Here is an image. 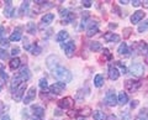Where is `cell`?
<instances>
[{"instance_id":"obj_1","label":"cell","mask_w":148,"mask_h":120,"mask_svg":"<svg viewBox=\"0 0 148 120\" xmlns=\"http://www.w3.org/2000/svg\"><path fill=\"white\" fill-rule=\"evenodd\" d=\"M53 76L57 78L59 82H63V83H68L73 79V76L71 71H68L67 68H64L62 66H58L56 70L53 71Z\"/></svg>"},{"instance_id":"obj_2","label":"cell","mask_w":148,"mask_h":120,"mask_svg":"<svg viewBox=\"0 0 148 120\" xmlns=\"http://www.w3.org/2000/svg\"><path fill=\"white\" fill-rule=\"evenodd\" d=\"M62 48L66 52V56L68 58H72L74 56V52H75V43H74V41H67V42L62 43Z\"/></svg>"},{"instance_id":"obj_3","label":"cell","mask_w":148,"mask_h":120,"mask_svg":"<svg viewBox=\"0 0 148 120\" xmlns=\"http://www.w3.org/2000/svg\"><path fill=\"white\" fill-rule=\"evenodd\" d=\"M105 103H106V105H109V107H115V105L119 104L117 97L114 90H111V89L108 90V93L105 95Z\"/></svg>"},{"instance_id":"obj_4","label":"cell","mask_w":148,"mask_h":120,"mask_svg":"<svg viewBox=\"0 0 148 120\" xmlns=\"http://www.w3.org/2000/svg\"><path fill=\"white\" fill-rule=\"evenodd\" d=\"M141 87V82L140 81H133V79H127L125 82V89L127 92H131V93H135V92Z\"/></svg>"},{"instance_id":"obj_5","label":"cell","mask_w":148,"mask_h":120,"mask_svg":"<svg viewBox=\"0 0 148 120\" xmlns=\"http://www.w3.org/2000/svg\"><path fill=\"white\" fill-rule=\"evenodd\" d=\"M64 89H66V83H63V82H56L49 87V92L54 95L61 94L62 92H64Z\"/></svg>"},{"instance_id":"obj_6","label":"cell","mask_w":148,"mask_h":120,"mask_svg":"<svg viewBox=\"0 0 148 120\" xmlns=\"http://www.w3.org/2000/svg\"><path fill=\"white\" fill-rule=\"evenodd\" d=\"M130 72L132 73V76L141 77V76H143V73H145V67H143V64H141V63H133L132 66L130 67Z\"/></svg>"},{"instance_id":"obj_7","label":"cell","mask_w":148,"mask_h":120,"mask_svg":"<svg viewBox=\"0 0 148 120\" xmlns=\"http://www.w3.org/2000/svg\"><path fill=\"white\" fill-rule=\"evenodd\" d=\"M46 63H47V67L49 68L51 71H54L56 68L58 67L59 59H58L57 56H54V54H51V56H48L47 59H46Z\"/></svg>"},{"instance_id":"obj_8","label":"cell","mask_w":148,"mask_h":120,"mask_svg":"<svg viewBox=\"0 0 148 120\" xmlns=\"http://www.w3.org/2000/svg\"><path fill=\"white\" fill-rule=\"evenodd\" d=\"M22 83H26V82L22 81L20 76H18V74L14 76L12 81H11V84H10V89H11V92H12V94L15 93V92L18 89V87H20V86L22 84Z\"/></svg>"},{"instance_id":"obj_9","label":"cell","mask_w":148,"mask_h":120,"mask_svg":"<svg viewBox=\"0 0 148 120\" xmlns=\"http://www.w3.org/2000/svg\"><path fill=\"white\" fill-rule=\"evenodd\" d=\"M25 90H26V83H22V84L18 87V89L12 94V98L15 101H21L22 100V97L25 94Z\"/></svg>"},{"instance_id":"obj_10","label":"cell","mask_w":148,"mask_h":120,"mask_svg":"<svg viewBox=\"0 0 148 120\" xmlns=\"http://www.w3.org/2000/svg\"><path fill=\"white\" fill-rule=\"evenodd\" d=\"M73 99L71 97H66V98H63L58 101V107L62 108V109H71L73 107Z\"/></svg>"},{"instance_id":"obj_11","label":"cell","mask_w":148,"mask_h":120,"mask_svg":"<svg viewBox=\"0 0 148 120\" xmlns=\"http://www.w3.org/2000/svg\"><path fill=\"white\" fill-rule=\"evenodd\" d=\"M54 20V14L52 12H48V14H45V16L41 19V24H40V29H43L45 26L49 25L51 22Z\"/></svg>"},{"instance_id":"obj_12","label":"cell","mask_w":148,"mask_h":120,"mask_svg":"<svg viewBox=\"0 0 148 120\" xmlns=\"http://www.w3.org/2000/svg\"><path fill=\"white\" fill-rule=\"evenodd\" d=\"M35 97H36V88L35 87H31V88L27 90V93L24 98V104H30L31 101L35 100Z\"/></svg>"},{"instance_id":"obj_13","label":"cell","mask_w":148,"mask_h":120,"mask_svg":"<svg viewBox=\"0 0 148 120\" xmlns=\"http://www.w3.org/2000/svg\"><path fill=\"white\" fill-rule=\"evenodd\" d=\"M135 50L137 51L140 54H147L148 52V46L145 41H138V42L135 45Z\"/></svg>"},{"instance_id":"obj_14","label":"cell","mask_w":148,"mask_h":120,"mask_svg":"<svg viewBox=\"0 0 148 120\" xmlns=\"http://www.w3.org/2000/svg\"><path fill=\"white\" fill-rule=\"evenodd\" d=\"M98 32H99L98 22H96V21L90 22L89 26H88V30H86V35L89 36V37H91V36H94L95 34H98Z\"/></svg>"},{"instance_id":"obj_15","label":"cell","mask_w":148,"mask_h":120,"mask_svg":"<svg viewBox=\"0 0 148 120\" xmlns=\"http://www.w3.org/2000/svg\"><path fill=\"white\" fill-rule=\"evenodd\" d=\"M15 12V9H14L12 6V1H10V0H8V1H5V9H4V15H5L6 17H11L14 16V14Z\"/></svg>"},{"instance_id":"obj_16","label":"cell","mask_w":148,"mask_h":120,"mask_svg":"<svg viewBox=\"0 0 148 120\" xmlns=\"http://www.w3.org/2000/svg\"><path fill=\"white\" fill-rule=\"evenodd\" d=\"M104 40L106 42H119L120 36L117 34H114V32H106L104 35Z\"/></svg>"},{"instance_id":"obj_17","label":"cell","mask_w":148,"mask_h":120,"mask_svg":"<svg viewBox=\"0 0 148 120\" xmlns=\"http://www.w3.org/2000/svg\"><path fill=\"white\" fill-rule=\"evenodd\" d=\"M119 77H120V71L115 66H110L109 67V78L111 81H117Z\"/></svg>"},{"instance_id":"obj_18","label":"cell","mask_w":148,"mask_h":120,"mask_svg":"<svg viewBox=\"0 0 148 120\" xmlns=\"http://www.w3.org/2000/svg\"><path fill=\"white\" fill-rule=\"evenodd\" d=\"M143 17H145V11L138 10L136 12H133V15L131 16V22L132 24H137V22H140Z\"/></svg>"},{"instance_id":"obj_19","label":"cell","mask_w":148,"mask_h":120,"mask_svg":"<svg viewBox=\"0 0 148 120\" xmlns=\"http://www.w3.org/2000/svg\"><path fill=\"white\" fill-rule=\"evenodd\" d=\"M18 76L21 77V79L24 81V82H26V81H29L30 79V77H31V73H30V70L27 67H22L21 70H20V72L17 73Z\"/></svg>"},{"instance_id":"obj_20","label":"cell","mask_w":148,"mask_h":120,"mask_svg":"<svg viewBox=\"0 0 148 120\" xmlns=\"http://www.w3.org/2000/svg\"><path fill=\"white\" fill-rule=\"evenodd\" d=\"M32 113H34L35 117L42 119L45 115V109L41 107V105H34V107H32Z\"/></svg>"},{"instance_id":"obj_21","label":"cell","mask_w":148,"mask_h":120,"mask_svg":"<svg viewBox=\"0 0 148 120\" xmlns=\"http://www.w3.org/2000/svg\"><path fill=\"white\" fill-rule=\"evenodd\" d=\"M68 37H69V34L67 31H59L57 35H56V41L57 42H61V43H63L66 40H68Z\"/></svg>"},{"instance_id":"obj_22","label":"cell","mask_w":148,"mask_h":120,"mask_svg":"<svg viewBox=\"0 0 148 120\" xmlns=\"http://www.w3.org/2000/svg\"><path fill=\"white\" fill-rule=\"evenodd\" d=\"M117 52H119V54H121V56H130V50H128V47H127V45L125 43V42H122L121 45L119 46V48H117Z\"/></svg>"},{"instance_id":"obj_23","label":"cell","mask_w":148,"mask_h":120,"mask_svg":"<svg viewBox=\"0 0 148 120\" xmlns=\"http://www.w3.org/2000/svg\"><path fill=\"white\" fill-rule=\"evenodd\" d=\"M119 104L120 105H125V104H127L128 103V95L125 93V92H120V94H119Z\"/></svg>"},{"instance_id":"obj_24","label":"cell","mask_w":148,"mask_h":120,"mask_svg":"<svg viewBox=\"0 0 148 120\" xmlns=\"http://www.w3.org/2000/svg\"><path fill=\"white\" fill-rule=\"evenodd\" d=\"M104 76H101V74H96L94 77V86L95 87H98V88H100V87H103L104 86Z\"/></svg>"},{"instance_id":"obj_25","label":"cell","mask_w":148,"mask_h":120,"mask_svg":"<svg viewBox=\"0 0 148 120\" xmlns=\"http://www.w3.org/2000/svg\"><path fill=\"white\" fill-rule=\"evenodd\" d=\"M89 47H90V50L92 51V52H98V51L103 50V46H101V43L98 42V41H92V42H90Z\"/></svg>"},{"instance_id":"obj_26","label":"cell","mask_w":148,"mask_h":120,"mask_svg":"<svg viewBox=\"0 0 148 120\" xmlns=\"http://www.w3.org/2000/svg\"><path fill=\"white\" fill-rule=\"evenodd\" d=\"M20 64H21V61H20V58H17V57H14L11 61H10V68L12 71H15L16 68L20 67Z\"/></svg>"},{"instance_id":"obj_27","label":"cell","mask_w":148,"mask_h":120,"mask_svg":"<svg viewBox=\"0 0 148 120\" xmlns=\"http://www.w3.org/2000/svg\"><path fill=\"white\" fill-rule=\"evenodd\" d=\"M21 39H22V35H21V32L18 31V30H16V31H14L12 34L10 35V39H9V40H10V41H12V42H14V41H20Z\"/></svg>"},{"instance_id":"obj_28","label":"cell","mask_w":148,"mask_h":120,"mask_svg":"<svg viewBox=\"0 0 148 120\" xmlns=\"http://www.w3.org/2000/svg\"><path fill=\"white\" fill-rule=\"evenodd\" d=\"M29 8H30V1H24L20 6V14L21 15H25V14L29 11Z\"/></svg>"},{"instance_id":"obj_29","label":"cell","mask_w":148,"mask_h":120,"mask_svg":"<svg viewBox=\"0 0 148 120\" xmlns=\"http://www.w3.org/2000/svg\"><path fill=\"white\" fill-rule=\"evenodd\" d=\"M0 77H1V79L3 81H8L9 79V76H8V73H6V71H5V68H4V66L1 63H0Z\"/></svg>"},{"instance_id":"obj_30","label":"cell","mask_w":148,"mask_h":120,"mask_svg":"<svg viewBox=\"0 0 148 120\" xmlns=\"http://www.w3.org/2000/svg\"><path fill=\"white\" fill-rule=\"evenodd\" d=\"M94 120H106V117L103 112L96 110V112H94Z\"/></svg>"},{"instance_id":"obj_31","label":"cell","mask_w":148,"mask_h":120,"mask_svg":"<svg viewBox=\"0 0 148 120\" xmlns=\"http://www.w3.org/2000/svg\"><path fill=\"white\" fill-rule=\"evenodd\" d=\"M147 30H148V19L145 20L140 26H138V32H145Z\"/></svg>"},{"instance_id":"obj_32","label":"cell","mask_w":148,"mask_h":120,"mask_svg":"<svg viewBox=\"0 0 148 120\" xmlns=\"http://www.w3.org/2000/svg\"><path fill=\"white\" fill-rule=\"evenodd\" d=\"M26 29H27V31H29L31 35H35L36 34V26H35L34 22H29L27 26H26Z\"/></svg>"},{"instance_id":"obj_33","label":"cell","mask_w":148,"mask_h":120,"mask_svg":"<svg viewBox=\"0 0 148 120\" xmlns=\"http://www.w3.org/2000/svg\"><path fill=\"white\" fill-rule=\"evenodd\" d=\"M30 51H31V53H32V54H36V56H37V54H40L41 52H42V48H41L40 46L35 45V46H32Z\"/></svg>"},{"instance_id":"obj_34","label":"cell","mask_w":148,"mask_h":120,"mask_svg":"<svg viewBox=\"0 0 148 120\" xmlns=\"http://www.w3.org/2000/svg\"><path fill=\"white\" fill-rule=\"evenodd\" d=\"M40 87H41V89L45 90V92L48 88V83H47V79H46V78H41L40 79Z\"/></svg>"},{"instance_id":"obj_35","label":"cell","mask_w":148,"mask_h":120,"mask_svg":"<svg viewBox=\"0 0 148 120\" xmlns=\"http://www.w3.org/2000/svg\"><path fill=\"white\" fill-rule=\"evenodd\" d=\"M80 114H82V117H89V115L91 114V109L89 108V107H85V108H83L82 109V112H80Z\"/></svg>"},{"instance_id":"obj_36","label":"cell","mask_w":148,"mask_h":120,"mask_svg":"<svg viewBox=\"0 0 148 120\" xmlns=\"http://www.w3.org/2000/svg\"><path fill=\"white\" fill-rule=\"evenodd\" d=\"M132 34V29L131 27H126V29L123 30V39H128L130 36Z\"/></svg>"},{"instance_id":"obj_37","label":"cell","mask_w":148,"mask_h":120,"mask_svg":"<svg viewBox=\"0 0 148 120\" xmlns=\"http://www.w3.org/2000/svg\"><path fill=\"white\" fill-rule=\"evenodd\" d=\"M135 120H148L147 115H146V113H145V109H142V110H141L140 115H138V117H137Z\"/></svg>"},{"instance_id":"obj_38","label":"cell","mask_w":148,"mask_h":120,"mask_svg":"<svg viewBox=\"0 0 148 120\" xmlns=\"http://www.w3.org/2000/svg\"><path fill=\"white\" fill-rule=\"evenodd\" d=\"M117 67L120 68V70H121V73H123V74H125V73H127V68L125 67L121 62H117Z\"/></svg>"},{"instance_id":"obj_39","label":"cell","mask_w":148,"mask_h":120,"mask_svg":"<svg viewBox=\"0 0 148 120\" xmlns=\"http://www.w3.org/2000/svg\"><path fill=\"white\" fill-rule=\"evenodd\" d=\"M6 58H8V53L3 48H0V59H6Z\"/></svg>"},{"instance_id":"obj_40","label":"cell","mask_w":148,"mask_h":120,"mask_svg":"<svg viewBox=\"0 0 148 120\" xmlns=\"http://www.w3.org/2000/svg\"><path fill=\"white\" fill-rule=\"evenodd\" d=\"M18 53H20V48H18V47H14V48L11 50V54H12L14 57H15V56H17Z\"/></svg>"},{"instance_id":"obj_41","label":"cell","mask_w":148,"mask_h":120,"mask_svg":"<svg viewBox=\"0 0 148 120\" xmlns=\"http://www.w3.org/2000/svg\"><path fill=\"white\" fill-rule=\"evenodd\" d=\"M82 4H83V6H85V8H90L91 6V1H90V0H83Z\"/></svg>"},{"instance_id":"obj_42","label":"cell","mask_w":148,"mask_h":120,"mask_svg":"<svg viewBox=\"0 0 148 120\" xmlns=\"http://www.w3.org/2000/svg\"><path fill=\"white\" fill-rule=\"evenodd\" d=\"M104 54L106 56V58H108V59H111V57H112V56H111V53H110V51L108 48H104Z\"/></svg>"},{"instance_id":"obj_43","label":"cell","mask_w":148,"mask_h":120,"mask_svg":"<svg viewBox=\"0 0 148 120\" xmlns=\"http://www.w3.org/2000/svg\"><path fill=\"white\" fill-rule=\"evenodd\" d=\"M121 115H122V119H123V120H128V119H130V115H128V112H125V113L122 112V113H121Z\"/></svg>"},{"instance_id":"obj_44","label":"cell","mask_w":148,"mask_h":120,"mask_svg":"<svg viewBox=\"0 0 148 120\" xmlns=\"http://www.w3.org/2000/svg\"><path fill=\"white\" fill-rule=\"evenodd\" d=\"M0 43H1L3 46H5V47H8V46H9V40H6V39H3L1 41H0Z\"/></svg>"},{"instance_id":"obj_45","label":"cell","mask_w":148,"mask_h":120,"mask_svg":"<svg viewBox=\"0 0 148 120\" xmlns=\"http://www.w3.org/2000/svg\"><path fill=\"white\" fill-rule=\"evenodd\" d=\"M131 3H132L133 6H140L142 4V1H140V0H133V1H131Z\"/></svg>"},{"instance_id":"obj_46","label":"cell","mask_w":148,"mask_h":120,"mask_svg":"<svg viewBox=\"0 0 148 120\" xmlns=\"http://www.w3.org/2000/svg\"><path fill=\"white\" fill-rule=\"evenodd\" d=\"M106 120H119V119H117V117H116V115L111 114V115H109V117L106 118Z\"/></svg>"},{"instance_id":"obj_47","label":"cell","mask_w":148,"mask_h":120,"mask_svg":"<svg viewBox=\"0 0 148 120\" xmlns=\"http://www.w3.org/2000/svg\"><path fill=\"white\" fill-rule=\"evenodd\" d=\"M3 35H4V26H0V41L4 39V37H3Z\"/></svg>"},{"instance_id":"obj_48","label":"cell","mask_w":148,"mask_h":120,"mask_svg":"<svg viewBox=\"0 0 148 120\" xmlns=\"http://www.w3.org/2000/svg\"><path fill=\"white\" fill-rule=\"evenodd\" d=\"M138 105V100H132V103H131V108L133 109V108H136Z\"/></svg>"},{"instance_id":"obj_49","label":"cell","mask_w":148,"mask_h":120,"mask_svg":"<svg viewBox=\"0 0 148 120\" xmlns=\"http://www.w3.org/2000/svg\"><path fill=\"white\" fill-rule=\"evenodd\" d=\"M120 3H121L122 5H126V4H128L130 1H127V0H120Z\"/></svg>"},{"instance_id":"obj_50","label":"cell","mask_w":148,"mask_h":120,"mask_svg":"<svg viewBox=\"0 0 148 120\" xmlns=\"http://www.w3.org/2000/svg\"><path fill=\"white\" fill-rule=\"evenodd\" d=\"M142 5L145 8H148V0H147V1H142Z\"/></svg>"},{"instance_id":"obj_51","label":"cell","mask_w":148,"mask_h":120,"mask_svg":"<svg viewBox=\"0 0 148 120\" xmlns=\"http://www.w3.org/2000/svg\"><path fill=\"white\" fill-rule=\"evenodd\" d=\"M1 120H10V117H9V115H5V117L1 118Z\"/></svg>"},{"instance_id":"obj_52","label":"cell","mask_w":148,"mask_h":120,"mask_svg":"<svg viewBox=\"0 0 148 120\" xmlns=\"http://www.w3.org/2000/svg\"><path fill=\"white\" fill-rule=\"evenodd\" d=\"M116 24H110V27H111V29H116Z\"/></svg>"},{"instance_id":"obj_53","label":"cell","mask_w":148,"mask_h":120,"mask_svg":"<svg viewBox=\"0 0 148 120\" xmlns=\"http://www.w3.org/2000/svg\"><path fill=\"white\" fill-rule=\"evenodd\" d=\"M75 120H85V118H84V117H78Z\"/></svg>"},{"instance_id":"obj_54","label":"cell","mask_w":148,"mask_h":120,"mask_svg":"<svg viewBox=\"0 0 148 120\" xmlns=\"http://www.w3.org/2000/svg\"><path fill=\"white\" fill-rule=\"evenodd\" d=\"M32 120H42V119H41V118H37V117H34V118H32Z\"/></svg>"},{"instance_id":"obj_55","label":"cell","mask_w":148,"mask_h":120,"mask_svg":"<svg viewBox=\"0 0 148 120\" xmlns=\"http://www.w3.org/2000/svg\"><path fill=\"white\" fill-rule=\"evenodd\" d=\"M145 113H146V115H147V118H148V108H147V109H145Z\"/></svg>"},{"instance_id":"obj_56","label":"cell","mask_w":148,"mask_h":120,"mask_svg":"<svg viewBox=\"0 0 148 120\" xmlns=\"http://www.w3.org/2000/svg\"><path fill=\"white\" fill-rule=\"evenodd\" d=\"M3 107V103H1V101H0V108H1Z\"/></svg>"},{"instance_id":"obj_57","label":"cell","mask_w":148,"mask_h":120,"mask_svg":"<svg viewBox=\"0 0 148 120\" xmlns=\"http://www.w3.org/2000/svg\"><path fill=\"white\" fill-rule=\"evenodd\" d=\"M0 92H1V84H0Z\"/></svg>"}]
</instances>
